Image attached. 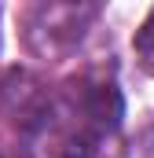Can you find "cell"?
<instances>
[{
  "label": "cell",
  "mask_w": 154,
  "mask_h": 158,
  "mask_svg": "<svg viewBox=\"0 0 154 158\" xmlns=\"http://www.w3.org/2000/svg\"><path fill=\"white\" fill-rule=\"evenodd\" d=\"M66 110H70V136L81 140H99L121 125V92L114 81L99 74H84L66 88Z\"/></svg>",
  "instance_id": "6da1fadb"
},
{
  "label": "cell",
  "mask_w": 154,
  "mask_h": 158,
  "mask_svg": "<svg viewBox=\"0 0 154 158\" xmlns=\"http://www.w3.org/2000/svg\"><path fill=\"white\" fill-rule=\"evenodd\" d=\"M0 107H4V114L18 129H30V132L44 129L51 121V110H55L48 88L33 74H26V70H11L0 81Z\"/></svg>",
  "instance_id": "3957f363"
},
{
  "label": "cell",
  "mask_w": 154,
  "mask_h": 158,
  "mask_svg": "<svg viewBox=\"0 0 154 158\" xmlns=\"http://www.w3.org/2000/svg\"><path fill=\"white\" fill-rule=\"evenodd\" d=\"M136 48H140L143 55H154V11H151V19L143 22V30H140V37H136Z\"/></svg>",
  "instance_id": "277c9868"
},
{
  "label": "cell",
  "mask_w": 154,
  "mask_h": 158,
  "mask_svg": "<svg viewBox=\"0 0 154 158\" xmlns=\"http://www.w3.org/2000/svg\"><path fill=\"white\" fill-rule=\"evenodd\" d=\"M95 19V7L88 4H37L26 11V40L44 52H70L74 44H81L84 26Z\"/></svg>",
  "instance_id": "7a4b0ae2"
}]
</instances>
